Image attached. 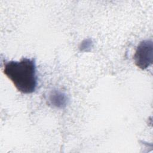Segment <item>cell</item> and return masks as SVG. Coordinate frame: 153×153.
Instances as JSON below:
<instances>
[{
	"label": "cell",
	"mask_w": 153,
	"mask_h": 153,
	"mask_svg": "<svg viewBox=\"0 0 153 153\" xmlns=\"http://www.w3.org/2000/svg\"><path fill=\"white\" fill-rule=\"evenodd\" d=\"M153 45L152 40H143L137 47L133 56L135 65L141 69H145L152 63Z\"/></svg>",
	"instance_id": "7a4b0ae2"
},
{
	"label": "cell",
	"mask_w": 153,
	"mask_h": 153,
	"mask_svg": "<svg viewBox=\"0 0 153 153\" xmlns=\"http://www.w3.org/2000/svg\"><path fill=\"white\" fill-rule=\"evenodd\" d=\"M3 63L4 74L19 92L23 94L35 92L37 86L35 59L23 57L20 61H5Z\"/></svg>",
	"instance_id": "6da1fadb"
}]
</instances>
